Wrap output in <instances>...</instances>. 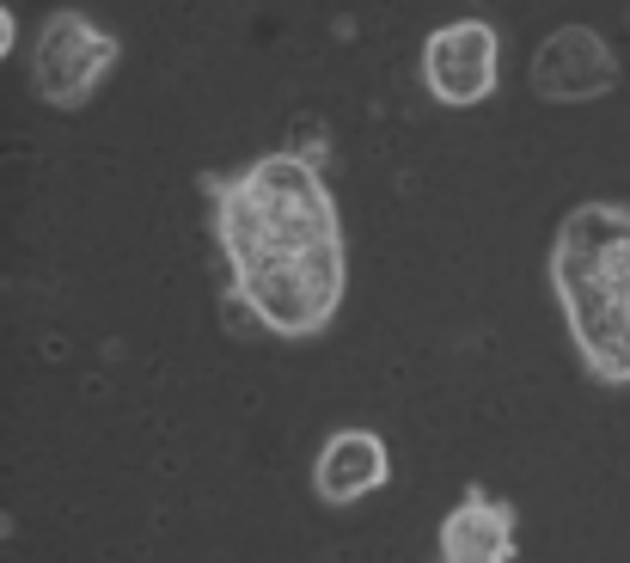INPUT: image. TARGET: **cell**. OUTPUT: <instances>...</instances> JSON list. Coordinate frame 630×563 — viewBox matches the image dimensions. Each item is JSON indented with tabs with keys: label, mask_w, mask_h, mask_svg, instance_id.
<instances>
[{
	"label": "cell",
	"mask_w": 630,
	"mask_h": 563,
	"mask_svg": "<svg viewBox=\"0 0 630 563\" xmlns=\"http://www.w3.org/2000/svg\"><path fill=\"white\" fill-rule=\"evenodd\" d=\"M215 208V239L227 257V307H246L263 331L288 344L319 337L349 288L337 196L319 159L258 154L239 172L197 178Z\"/></svg>",
	"instance_id": "cell-1"
},
{
	"label": "cell",
	"mask_w": 630,
	"mask_h": 563,
	"mask_svg": "<svg viewBox=\"0 0 630 563\" xmlns=\"http://www.w3.org/2000/svg\"><path fill=\"white\" fill-rule=\"evenodd\" d=\"M545 269L582 368L599 386H630V208L575 203Z\"/></svg>",
	"instance_id": "cell-2"
},
{
	"label": "cell",
	"mask_w": 630,
	"mask_h": 563,
	"mask_svg": "<svg viewBox=\"0 0 630 563\" xmlns=\"http://www.w3.org/2000/svg\"><path fill=\"white\" fill-rule=\"evenodd\" d=\"M123 62V44L110 32H98L80 7H62V13L44 19L32 49V86L49 110H86L98 98L110 74Z\"/></svg>",
	"instance_id": "cell-3"
},
{
	"label": "cell",
	"mask_w": 630,
	"mask_h": 563,
	"mask_svg": "<svg viewBox=\"0 0 630 563\" xmlns=\"http://www.w3.org/2000/svg\"><path fill=\"white\" fill-rule=\"evenodd\" d=\"M502 80V37L490 19H453L441 32H429L423 44V86L435 93V105L472 110L496 93Z\"/></svg>",
	"instance_id": "cell-4"
},
{
	"label": "cell",
	"mask_w": 630,
	"mask_h": 563,
	"mask_svg": "<svg viewBox=\"0 0 630 563\" xmlns=\"http://www.w3.org/2000/svg\"><path fill=\"white\" fill-rule=\"evenodd\" d=\"M613 86H618V62L587 25H563V32H551L538 44L533 93L545 98V105H594V98L613 93Z\"/></svg>",
	"instance_id": "cell-5"
},
{
	"label": "cell",
	"mask_w": 630,
	"mask_h": 563,
	"mask_svg": "<svg viewBox=\"0 0 630 563\" xmlns=\"http://www.w3.org/2000/svg\"><path fill=\"white\" fill-rule=\"evenodd\" d=\"M385 478H392V459H385V441L373 429H337L319 447V459H312V490L331 508H349V502L373 496Z\"/></svg>",
	"instance_id": "cell-6"
},
{
	"label": "cell",
	"mask_w": 630,
	"mask_h": 563,
	"mask_svg": "<svg viewBox=\"0 0 630 563\" xmlns=\"http://www.w3.org/2000/svg\"><path fill=\"white\" fill-rule=\"evenodd\" d=\"M441 563H514V515L508 502H460L441 520Z\"/></svg>",
	"instance_id": "cell-7"
},
{
	"label": "cell",
	"mask_w": 630,
	"mask_h": 563,
	"mask_svg": "<svg viewBox=\"0 0 630 563\" xmlns=\"http://www.w3.org/2000/svg\"><path fill=\"white\" fill-rule=\"evenodd\" d=\"M13 37H19V19H13V7H7V0H0V62H7V56H13Z\"/></svg>",
	"instance_id": "cell-8"
}]
</instances>
